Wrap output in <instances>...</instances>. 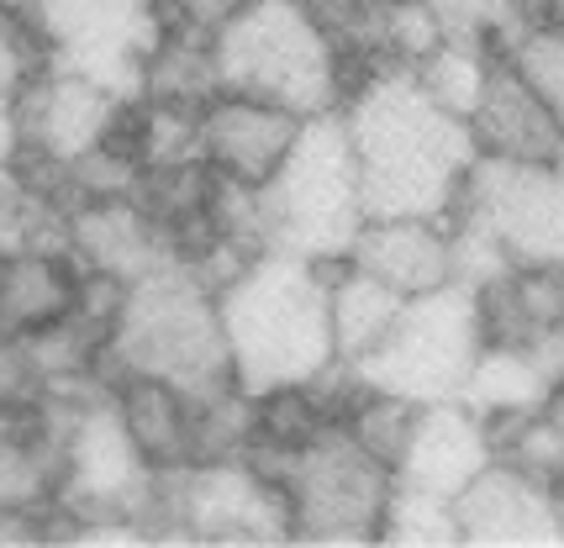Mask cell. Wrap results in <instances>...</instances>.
Masks as SVG:
<instances>
[{
  "mask_svg": "<svg viewBox=\"0 0 564 548\" xmlns=\"http://www.w3.org/2000/svg\"><path fill=\"white\" fill-rule=\"evenodd\" d=\"M554 164H560V169H564V149H560V158H554Z\"/></svg>",
  "mask_w": 564,
  "mask_h": 548,
  "instance_id": "cell-37",
  "label": "cell"
},
{
  "mask_svg": "<svg viewBox=\"0 0 564 548\" xmlns=\"http://www.w3.org/2000/svg\"><path fill=\"white\" fill-rule=\"evenodd\" d=\"M0 11H17V17H32V11H37V0H0Z\"/></svg>",
  "mask_w": 564,
  "mask_h": 548,
  "instance_id": "cell-34",
  "label": "cell"
},
{
  "mask_svg": "<svg viewBox=\"0 0 564 548\" xmlns=\"http://www.w3.org/2000/svg\"><path fill=\"white\" fill-rule=\"evenodd\" d=\"M32 206H37V196L22 185V175H17V169H0V249L6 253L26 249Z\"/></svg>",
  "mask_w": 564,
  "mask_h": 548,
  "instance_id": "cell-29",
  "label": "cell"
},
{
  "mask_svg": "<svg viewBox=\"0 0 564 548\" xmlns=\"http://www.w3.org/2000/svg\"><path fill=\"white\" fill-rule=\"evenodd\" d=\"M417 401L406 396H391V391H365V396L354 401V412H348L344 423L348 432L365 443L375 459H386L395 470V459L406 453V438H412V427H417Z\"/></svg>",
  "mask_w": 564,
  "mask_h": 548,
  "instance_id": "cell-26",
  "label": "cell"
},
{
  "mask_svg": "<svg viewBox=\"0 0 564 548\" xmlns=\"http://www.w3.org/2000/svg\"><path fill=\"white\" fill-rule=\"evenodd\" d=\"M454 217L486 227L517 270L564 264V169L554 158L480 153Z\"/></svg>",
  "mask_w": 564,
  "mask_h": 548,
  "instance_id": "cell-11",
  "label": "cell"
},
{
  "mask_svg": "<svg viewBox=\"0 0 564 548\" xmlns=\"http://www.w3.org/2000/svg\"><path fill=\"white\" fill-rule=\"evenodd\" d=\"M369 217H454L480 143L427 96L412 64H375L344 100Z\"/></svg>",
  "mask_w": 564,
  "mask_h": 548,
  "instance_id": "cell-1",
  "label": "cell"
},
{
  "mask_svg": "<svg viewBox=\"0 0 564 548\" xmlns=\"http://www.w3.org/2000/svg\"><path fill=\"white\" fill-rule=\"evenodd\" d=\"M74 232V264L79 270H106L117 280H143V274L180 264L170 243V227L159 222L138 196H100L79 200L69 211Z\"/></svg>",
  "mask_w": 564,
  "mask_h": 548,
  "instance_id": "cell-16",
  "label": "cell"
},
{
  "mask_svg": "<svg viewBox=\"0 0 564 548\" xmlns=\"http://www.w3.org/2000/svg\"><path fill=\"white\" fill-rule=\"evenodd\" d=\"M301 122L306 117L280 111L270 100L217 90V96L200 106V158L217 175L238 179V185H264L285 164Z\"/></svg>",
  "mask_w": 564,
  "mask_h": 548,
  "instance_id": "cell-13",
  "label": "cell"
},
{
  "mask_svg": "<svg viewBox=\"0 0 564 548\" xmlns=\"http://www.w3.org/2000/svg\"><path fill=\"white\" fill-rule=\"evenodd\" d=\"M486 464H496L491 423L465 401H427L406 438V453L395 459V480L454 501Z\"/></svg>",
  "mask_w": 564,
  "mask_h": 548,
  "instance_id": "cell-14",
  "label": "cell"
},
{
  "mask_svg": "<svg viewBox=\"0 0 564 548\" xmlns=\"http://www.w3.org/2000/svg\"><path fill=\"white\" fill-rule=\"evenodd\" d=\"M53 69V48L48 37L37 32L32 17H17V11H0V90L22 96L37 75Z\"/></svg>",
  "mask_w": 564,
  "mask_h": 548,
  "instance_id": "cell-28",
  "label": "cell"
},
{
  "mask_svg": "<svg viewBox=\"0 0 564 548\" xmlns=\"http://www.w3.org/2000/svg\"><path fill=\"white\" fill-rule=\"evenodd\" d=\"M17 106H22L26 153H48V158L74 164V158H85L90 149L117 138L132 100L117 96L100 79L79 75V69H58L53 64L48 75H37L17 96Z\"/></svg>",
  "mask_w": 564,
  "mask_h": 548,
  "instance_id": "cell-12",
  "label": "cell"
},
{
  "mask_svg": "<svg viewBox=\"0 0 564 548\" xmlns=\"http://www.w3.org/2000/svg\"><path fill=\"white\" fill-rule=\"evenodd\" d=\"M469 132L491 158H560L564 149V122L517 79V69L501 53H496L491 85L469 117Z\"/></svg>",
  "mask_w": 564,
  "mask_h": 548,
  "instance_id": "cell-18",
  "label": "cell"
},
{
  "mask_svg": "<svg viewBox=\"0 0 564 548\" xmlns=\"http://www.w3.org/2000/svg\"><path fill=\"white\" fill-rule=\"evenodd\" d=\"M6 259H11V253H6V249H0V274H6Z\"/></svg>",
  "mask_w": 564,
  "mask_h": 548,
  "instance_id": "cell-36",
  "label": "cell"
},
{
  "mask_svg": "<svg viewBox=\"0 0 564 548\" xmlns=\"http://www.w3.org/2000/svg\"><path fill=\"white\" fill-rule=\"evenodd\" d=\"M380 538L386 544H465L454 501L433 496V491H417V485H401V480H395L391 501H386Z\"/></svg>",
  "mask_w": 564,
  "mask_h": 548,
  "instance_id": "cell-25",
  "label": "cell"
},
{
  "mask_svg": "<svg viewBox=\"0 0 564 548\" xmlns=\"http://www.w3.org/2000/svg\"><path fill=\"white\" fill-rule=\"evenodd\" d=\"M148 527L180 538H248V544L295 538L285 485L253 470L248 459H206L164 470Z\"/></svg>",
  "mask_w": 564,
  "mask_h": 548,
  "instance_id": "cell-8",
  "label": "cell"
},
{
  "mask_svg": "<svg viewBox=\"0 0 564 548\" xmlns=\"http://www.w3.org/2000/svg\"><path fill=\"white\" fill-rule=\"evenodd\" d=\"M122 374L164 380L191 401L238 385L217 291L191 264H164L127 285L122 317L106 338V380L117 385Z\"/></svg>",
  "mask_w": 564,
  "mask_h": 548,
  "instance_id": "cell-4",
  "label": "cell"
},
{
  "mask_svg": "<svg viewBox=\"0 0 564 548\" xmlns=\"http://www.w3.org/2000/svg\"><path fill=\"white\" fill-rule=\"evenodd\" d=\"M554 512H560V538H564V480L554 485Z\"/></svg>",
  "mask_w": 564,
  "mask_h": 548,
  "instance_id": "cell-35",
  "label": "cell"
},
{
  "mask_svg": "<svg viewBox=\"0 0 564 548\" xmlns=\"http://www.w3.org/2000/svg\"><path fill=\"white\" fill-rule=\"evenodd\" d=\"M486 317L480 296L448 280L427 296H406L391 332L354 364L369 391H391L427 406V401H459L475 359L486 349Z\"/></svg>",
  "mask_w": 564,
  "mask_h": 548,
  "instance_id": "cell-6",
  "label": "cell"
},
{
  "mask_svg": "<svg viewBox=\"0 0 564 548\" xmlns=\"http://www.w3.org/2000/svg\"><path fill=\"white\" fill-rule=\"evenodd\" d=\"M539 417H543V423H554L564 432V380H554V385H549V396L539 401Z\"/></svg>",
  "mask_w": 564,
  "mask_h": 548,
  "instance_id": "cell-33",
  "label": "cell"
},
{
  "mask_svg": "<svg viewBox=\"0 0 564 548\" xmlns=\"http://www.w3.org/2000/svg\"><path fill=\"white\" fill-rule=\"evenodd\" d=\"M212 58L221 90L270 100L295 117L344 111L348 90L365 79L354 75V53L306 0H253L212 37Z\"/></svg>",
  "mask_w": 564,
  "mask_h": 548,
  "instance_id": "cell-3",
  "label": "cell"
},
{
  "mask_svg": "<svg viewBox=\"0 0 564 548\" xmlns=\"http://www.w3.org/2000/svg\"><path fill=\"white\" fill-rule=\"evenodd\" d=\"M26 391H32V380H26L22 349H17V338H11V332H0V406L22 401Z\"/></svg>",
  "mask_w": 564,
  "mask_h": 548,
  "instance_id": "cell-31",
  "label": "cell"
},
{
  "mask_svg": "<svg viewBox=\"0 0 564 548\" xmlns=\"http://www.w3.org/2000/svg\"><path fill=\"white\" fill-rule=\"evenodd\" d=\"M327 285H333V264L280 249H259L221 285L217 306L238 391L270 396V391L312 385L338 364Z\"/></svg>",
  "mask_w": 564,
  "mask_h": 548,
  "instance_id": "cell-2",
  "label": "cell"
},
{
  "mask_svg": "<svg viewBox=\"0 0 564 548\" xmlns=\"http://www.w3.org/2000/svg\"><path fill=\"white\" fill-rule=\"evenodd\" d=\"M295 538L312 544H375L386 523V501L395 491V470L348 432V423H322L285 470Z\"/></svg>",
  "mask_w": 564,
  "mask_h": 548,
  "instance_id": "cell-7",
  "label": "cell"
},
{
  "mask_svg": "<svg viewBox=\"0 0 564 548\" xmlns=\"http://www.w3.org/2000/svg\"><path fill=\"white\" fill-rule=\"evenodd\" d=\"M406 296L391 291L380 274L359 270V264H333V285H327V311H333V343H338V359L359 364L386 332L401 317Z\"/></svg>",
  "mask_w": 564,
  "mask_h": 548,
  "instance_id": "cell-21",
  "label": "cell"
},
{
  "mask_svg": "<svg viewBox=\"0 0 564 548\" xmlns=\"http://www.w3.org/2000/svg\"><path fill=\"white\" fill-rule=\"evenodd\" d=\"M496 53L512 64L517 79H522V85H528V90H533V96H539L543 106L564 122V26L533 17V22L517 26Z\"/></svg>",
  "mask_w": 564,
  "mask_h": 548,
  "instance_id": "cell-24",
  "label": "cell"
},
{
  "mask_svg": "<svg viewBox=\"0 0 564 548\" xmlns=\"http://www.w3.org/2000/svg\"><path fill=\"white\" fill-rule=\"evenodd\" d=\"M111 396L122 406L138 449H143L159 470L191 464V396H185V391H174L164 380H148V374H122V380L111 385Z\"/></svg>",
  "mask_w": 564,
  "mask_h": 548,
  "instance_id": "cell-20",
  "label": "cell"
},
{
  "mask_svg": "<svg viewBox=\"0 0 564 548\" xmlns=\"http://www.w3.org/2000/svg\"><path fill=\"white\" fill-rule=\"evenodd\" d=\"M253 211H259V249L344 264L369 222L365 179H359L344 111L301 122L285 164L259 185Z\"/></svg>",
  "mask_w": 564,
  "mask_h": 548,
  "instance_id": "cell-5",
  "label": "cell"
},
{
  "mask_svg": "<svg viewBox=\"0 0 564 548\" xmlns=\"http://www.w3.org/2000/svg\"><path fill=\"white\" fill-rule=\"evenodd\" d=\"M79 306V270L69 253L17 249L0 274V332L22 338L32 327H48Z\"/></svg>",
  "mask_w": 564,
  "mask_h": 548,
  "instance_id": "cell-19",
  "label": "cell"
},
{
  "mask_svg": "<svg viewBox=\"0 0 564 548\" xmlns=\"http://www.w3.org/2000/svg\"><path fill=\"white\" fill-rule=\"evenodd\" d=\"M32 22L58 69H79L127 100L143 96L148 53L170 32L164 0H37Z\"/></svg>",
  "mask_w": 564,
  "mask_h": 548,
  "instance_id": "cell-10",
  "label": "cell"
},
{
  "mask_svg": "<svg viewBox=\"0 0 564 548\" xmlns=\"http://www.w3.org/2000/svg\"><path fill=\"white\" fill-rule=\"evenodd\" d=\"M549 374L522 343H486L475 370H469L459 401L475 406L480 417H512V412H539V401L549 396Z\"/></svg>",
  "mask_w": 564,
  "mask_h": 548,
  "instance_id": "cell-22",
  "label": "cell"
},
{
  "mask_svg": "<svg viewBox=\"0 0 564 548\" xmlns=\"http://www.w3.org/2000/svg\"><path fill=\"white\" fill-rule=\"evenodd\" d=\"M427 6L438 11V22L448 37L501 48L517 26L533 22V6H539V0H427Z\"/></svg>",
  "mask_w": 564,
  "mask_h": 548,
  "instance_id": "cell-27",
  "label": "cell"
},
{
  "mask_svg": "<svg viewBox=\"0 0 564 548\" xmlns=\"http://www.w3.org/2000/svg\"><path fill=\"white\" fill-rule=\"evenodd\" d=\"M496 75V48L491 43H465V37H443L438 48L417 64V79L427 85V96L438 100L454 117H475V106L486 96V85Z\"/></svg>",
  "mask_w": 564,
  "mask_h": 548,
  "instance_id": "cell-23",
  "label": "cell"
},
{
  "mask_svg": "<svg viewBox=\"0 0 564 548\" xmlns=\"http://www.w3.org/2000/svg\"><path fill=\"white\" fill-rule=\"evenodd\" d=\"M348 264L380 274L401 296H427L454 280V232L443 217H369Z\"/></svg>",
  "mask_w": 564,
  "mask_h": 548,
  "instance_id": "cell-17",
  "label": "cell"
},
{
  "mask_svg": "<svg viewBox=\"0 0 564 548\" xmlns=\"http://www.w3.org/2000/svg\"><path fill=\"white\" fill-rule=\"evenodd\" d=\"M465 544H564L554 485L496 459L454 496Z\"/></svg>",
  "mask_w": 564,
  "mask_h": 548,
  "instance_id": "cell-15",
  "label": "cell"
},
{
  "mask_svg": "<svg viewBox=\"0 0 564 548\" xmlns=\"http://www.w3.org/2000/svg\"><path fill=\"white\" fill-rule=\"evenodd\" d=\"M248 6L253 0H164V17H170V26H191V32L217 37L221 26L232 17H243Z\"/></svg>",
  "mask_w": 564,
  "mask_h": 548,
  "instance_id": "cell-30",
  "label": "cell"
},
{
  "mask_svg": "<svg viewBox=\"0 0 564 548\" xmlns=\"http://www.w3.org/2000/svg\"><path fill=\"white\" fill-rule=\"evenodd\" d=\"M26 153V132H22V106L11 90H0V169H11Z\"/></svg>",
  "mask_w": 564,
  "mask_h": 548,
  "instance_id": "cell-32",
  "label": "cell"
},
{
  "mask_svg": "<svg viewBox=\"0 0 564 548\" xmlns=\"http://www.w3.org/2000/svg\"><path fill=\"white\" fill-rule=\"evenodd\" d=\"M159 474L164 470L138 449L111 391L74 406L69 438H64V491H58L74 523H90V517L148 523L159 501Z\"/></svg>",
  "mask_w": 564,
  "mask_h": 548,
  "instance_id": "cell-9",
  "label": "cell"
}]
</instances>
